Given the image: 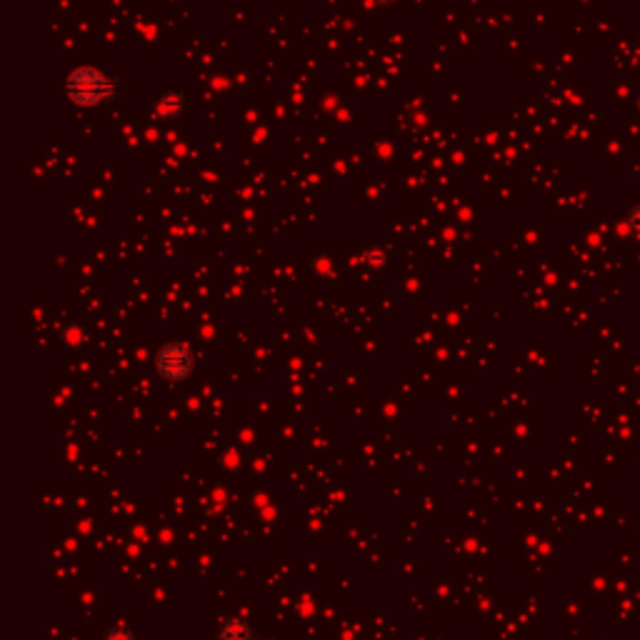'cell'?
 Listing matches in <instances>:
<instances>
[{
  "mask_svg": "<svg viewBox=\"0 0 640 640\" xmlns=\"http://www.w3.org/2000/svg\"><path fill=\"white\" fill-rule=\"evenodd\" d=\"M66 93L75 105L93 108L113 96V81L111 75L100 68L81 66V68L70 70V75L66 78Z\"/></svg>",
  "mask_w": 640,
  "mask_h": 640,
  "instance_id": "obj_1",
  "label": "cell"
},
{
  "mask_svg": "<svg viewBox=\"0 0 640 640\" xmlns=\"http://www.w3.org/2000/svg\"><path fill=\"white\" fill-rule=\"evenodd\" d=\"M155 365L158 373L168 380H183L193 371V353L185 343H166L155 358Z\"/></svg>",
  "mask_w": 640,
  "mask_h": 640,
  "instance_id": "obj_2",
  "label": "cell"
},
{
  "mask_svg": "<svg viewBox=\"0 0 640 640\" xmlns=\"http://www.w3.org/2000/svg\"><path fill=\"white\" fill-rule=\"evenodd\" d=\"M155 111L160 118L173 121V118H181L183 113L188 111V98L178 88H168L163 96L155 100Z\"/></svg>",
  "mask_w": 640,
  "mask_h": 640,
  "instance_id": "obj_3",
  "label": "cell"
},
{
  "mask_svg": "<svg viewBox=\"0 0 640 640\" xmlns=\"http://www.w3.org/2000/svg\"><path fill=\"white\" fill-rule=\"evenodd\" d=\"M218 640H253V628L243 618H225L218 630Z\"/></svg>",
  "mask_w": 640,
  "mask_h": 640,
  "instance_id": "obj_4",
  "label": "cell"
},
{
  "mask_svg": "<svg viewBox=\"0 0 640 640\" xmlns=\"http://www.w3.org/2000/svg\"><path fill=\"white\" fill-rule=\"evenodd\" d=\"M103 640H138V638H136V633H133L128 626H113L111 630L103 636Z\"/></svg>",
  "mask_w": 640,
  "mask_h": 640,
  "instance_id": "obj_5",
  "label": "cell"
},
{
  "mask_svg": "<svg viewBox=\"0 0 640 640\" xmlns=\"http://www.w3.org/2000/svg\"><path fill=\"white\" fill-rule=\"evenodd\" d=\"M373 3H378V5H388V3H395V0H373Z\"/></svg>",
  "mask_w": 640,
  "mask_h": 640,
  "instance_id": "obj_6",
  "label": "cell"
}]
</instances>
